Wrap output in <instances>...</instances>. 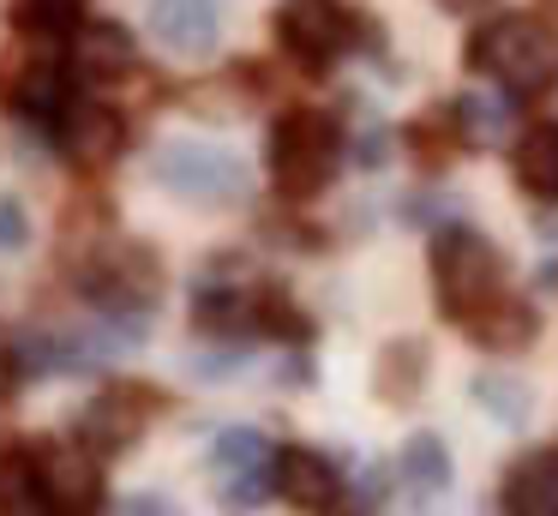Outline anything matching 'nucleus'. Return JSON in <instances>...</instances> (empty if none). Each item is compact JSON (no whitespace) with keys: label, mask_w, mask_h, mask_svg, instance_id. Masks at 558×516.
<instances>
[{"label":"nucleus","mask_w":558,"mask_h":516,"mask_svg":"<svg viewBox=\"0 0 558 516\" xmlns=\"http://www.w3.org/2000/svg\"><path fill=\"white\" fill-rule=\"evenodd\" d=\"M342 151H349V139H342V120L330 108H306V103L282 108L270 120V144H265V168H270L277 199H289V204L318 199L337 180Z\"/></svg>","instance_id":"1"},{"label":"nucleus","mask_w":558,"mask_h":516,"mask_svg":"<svg viewBox=\"0 0 558 516\" xmlns=\"http://www.w3.org/2000/svg\"><path fill=\"white\" fill-rule=\"evenodd\" d=\"M462 60L474 72H486L498 91L541 96L558 84V31L546 19H529V12H505V19H486L469 36Z\"/></svg>","instance_id":"2"},{"label":"nucleus","mask_w":558,"mask_h":516,"mask_svg":"<svg viewBox=\"0 0 558 516\" xmlns=\"http://www.w3.org/2000/svg\"><path fill=\"white\" fill-rule=\"evenodd\" d=\"M433 288H438V319L462 324L481 307L505 295V252L469 223H450L433 235Z\"/></svg>","instance_id":"3"},{"label":"nucleus","mask_w":558,"mask_h":516,"mask_svg":"<svg viewBox=\"0 0 558 516\" xmlns=\"http://www.w3.org/2000/svg\"><path fill=\"white\" fill-rule=\"evenodd\" d=\"M73 288L90 300V312H133V319H150L162 295V259L145 247V240H97L90 252H78L73 264Z\"/></svg>","instance_id":"4"},{"label":"nucleus","mask_w":558,"mask_h":516,"mask_svg":"<svg viewBox=\"0 0 558 516\" xmlns=\"http://www.w3.org/2000/svg\"><path fill=\"white\" fill-rule=\"evenodd\" d=\"M150 175H157V187H169L186 204H241L253 192L246 156L222 151L210 139H169L157 151V163H150Z\"/></svg>","instance_id":"5"},{"label":"nucleus","mask_w":558,"mask_h":516,"mask_svg":"<svg viewBox=\"0 0 558 516\" xmlns=\"http://www.w3.org/2000/svg\"><path fill=\"white\" fill-rule=\"evenodd\" d=\"M366 19L342 0H282L277 7V48L306 72H330L349 48H361Z\"/></svg>","instance_id":"6"},{"label":"nucleus","mask_w":558,"mask_h":516,"mask_svg":"<svg viewBox=\"0 0 558 516\" xmlns=\"http://www.w3.org/2000/svg\"><path fill=\"white\" fill-rule=\"evenodd\" d=\"M162 408H169V396H162L157 384L114 379L109 391H97L85 403V415H78V444H85V451H97L102 463H109V456H126L150 432V420H157Z\"/></svg>","instance_id":"7"},{"label":"nucleus","mask_w":558,"mask_h":516,"mask_svg":"<svg viewBox=\"0 0 558 516\" xmlns=\"http://www.w3.org/2000/svg\"><path fill=\"white\" fill-rule=\"evenodd\" d=\"M0 516H66L54 487L49 439H7L0 444Z\"/></svg>","instance_id":"8"},{"label":"nucleus","mask_w":558,"mask_h":516,"mask_svg":"<svg viewBox=\"0 0 558 516\" xmlns=\"http://www.w3.org/2000/svg\"><path fill=\"white\" fill-rule=\"evenodd\" d=\"M54 144H61V156L78 168H109V163H121V151L133 144V120H126L121 108L97 103V96H78V103L66 108V120L54 127Z\"/></svg>","instance_id":"9"},{"label":"nucleus","mask_w":558,"mask_h":516,"mask_svg":"<svg viewBox=\"0 0 558 516\" xmlns=\"http://www.w3.org/2000/svg\"><path fill=\"white\" fill-rule=\"evenodd\" d=\"M349 492V475L313 444H282L277 451V499L306 516H330Z\"/></svg>","instance_id":"10"},{"label":"nucleus","mask_w":558,"mask_h":516,"mask_svg":"<svg viewBox=\"0 0 558 516\" xmlns=\"http://www.w3.org/2000/svg\"><path fill=\"white\" fill-rule=\"evenodd\" d=\"M78 67L73 60H37V67L19 72V91H13V115L25 127H37L43 139H54V127L66 120V108L78 103Z\"/></svg>","instance_id":"11"},{"label":"nucleus","mask_w":558,"mask_h":516,"mask_svg":"<svg viewBox=\"0 0 558 516\" xmlns=\"http://www.w3.org/2000/svg\"><path fill=\"white\" fill-rule=\"evenodd\" d=\"M73 67L78 79L109 84V79H133L138 72V36L121 19H85V31L73 36Z\"/></svg>","instance_id":"12"},{"label":"nucleus","mask_w":558,"mask_h":516,"mask_svg":"<svg viewBox=\"0 0 558 516\" xmlns=\"http://www.w3.org/2000/svg\"><path fill=\"white\" fill-rule=\"evenodd\" d=\"M498 516H558V451H529L505 468Z\"/></svg>","instance_id":"13"},{"label":"nucleus","mask_w":558,"mask_h":516,"mask_svg":"<svg viewBox=\"0 0 558 516\" xmlns=\"http://www.w3.org/2000/svg\"><path fill=\"white\" fill-rule=\"evenodd\" d=\"M150 31H157L162 48L198 60V55L217 48L222 12H217V0H150Z\"/></svg>","instance_id":"14"},{"label":"nucleus","mask_w":558,"mask_h":516,"mask_svg":"<svg viewBox=\"0 0 558 516\" xmlns=\"http://www.w3.org/2000/svg\"><path fill=\"white\" fill-rule=\"evenodd\" d=\"M534 331H541V319H534V307L517 295H498L493 307H481L462 324V336H469L474 348H486V355H522V348L534 343Z\"/></svg>","instance_id":"15"},{"label":"nucleus","mask_w":558,"mask_h":516,"mask_svg":"<svg viewBox=\"0 0 558 516\" xmlns=\"http://www.w3.org/2000/svg\"><path fill=\"white\" fill-rule=\"evenodd\" d=\"M253 336L258 343H282V348H306L313 343V312L282 283H253Z\"/></svg>","instance_id":"16"},{"label":"nucleus","mask_w":558,"mask_h":516,"mask_svg":"<svg viewBox=\"0 0 558 516\" xmlns=\"http://www.w3.org/2000/svg\"><path fill=\"white\" fill-rule=\"evenodd\" d=\"M397 475H402V487H409V499H438V492H450V480H457L450 444L438 439V432H414V439H402Z\"/></svg>","instance_id":"17"},{"label":"nucleus","mask_w":558,"mask_h":516,"mask_svg":"<svg viewBox=\"0 0 558 516\" xmlns=\"http://www.w3.org/2000/svg\"><path fill=\"white\" fill-rule=\"evenodd\" d=\"M474 408H481L486 420H498L505 432H522L534 420V391H529V379H517V372H474Z\"/></svg>","instance_id":"18"},{"label":"nucleus","mask_w":558,"mask_h":516,"mask_svg":"<svg viewBox=\"0 0 558 516\" xmlns=\"http://www.w3.org/2000/svg\"><path fill=\"white\" fill-rule=\"evenodd\" d=\"M402 144L414 151V163L421 168H445L450 156L462 151V120H457V103H433L426 115H414L409 127H402Z\"/></svg>","instance_id":"19"},{"label":"nucleus","mask_w":558,"mask_h":516,"mask_svg":"<svg viewBox=\"0 0 558 516\" xmlns=\"http://www.w3.org/2000/svg\"><path fill=\"white\" fill-rule=\"evenodd\" d=\"M7 19H13V31L25 43H43V48H61L85 31V7L78 0H13Z\"/></svg>","instance_id":"20"},{"label":"nucleus","mask_w":558,"mask_h":516,"mask_svg":"<svg viewBox=\"0 0 558 516\" xmlns=\"http://www.w3.org/2000/svg\"><path fill=\"white\" fill-rule=\"evenodd\" d=\"M426 367H433L426 343L402 336V343H390L385 355H378V367H373V391L385 396V403H414V396H421V384H426Z\"/></svg>","instance_id":"21"},{"label":"nucleus","mask_w":558,"mask_h":516,"mask_svg":"<svg viewBox=\"0 0 558 516\" xmlns=\"http://www.w3.org/2000/svg\"><path fill=\"white\" fill-rule=\"evenodd\" d=\"M510 168H517V187H522V192H534V199L553 204V199H558V127L522 132Z\"/></svg>","instance_id":"22"},{"label":"nucleus","mask_w":558,"mask_h":516,"mask_svg":"<svg viewBox=\"0 0 558 516\" xmlns=\"http://www.w3.org/2000/svg\"><path fill=\"white\" fill-rule=\"evenodd\" d=\"M510 91L498 96V91H469V96H457V120H462V139L469 144H498L510 132Z\"/></svg>","instance_id":"23"},{"label":"nucleus","mask_w":558,"mask_h":516,"mask_svg":"<svg viewBox=\"0 0 558 516\" xmlns=\"http://www.w3.org/2000/svg\"><path fill=\"white\" fill-rule=\"evenodd\" d=\"M277 451L282 444H270L258 427H222L217 444H210V463H217L222 475H241V468H270Z\"/></svg>","instance_id":"24"},{"label":"nucleus","mask_w":558,"mask_h":516,"mask_svg":"<svg viewBox=\"0 0 558 516\" xmlns=\"http://www.w3.org/2000/svg\"><path fill=\"white\" fill-rule=\"evenodd\" d=\"M270 499H277V463H270V468H241V475H222V492H217V504L229 516L265 511Z\"/></svg>","instance_id":"25"},{"label":"nucleus","mask_w":558,"mask_h":516,"mask_svg":"<svg viewBox=\"0 0 558 516\" xmlns=\"http://www.w3.org/2000/svg\"><path fill=\"white\" fill-rule=\"evenodd\" d=\"M349 156H354V168H366V175H378V168L390 163V127L366 103H361V127L349 132Z\"/></svg>","instance_id":"26"},{"label":"nucleus","mask_w":558,"mask_h":516,"mask_svg":"<svg viewBox=\"0 0 558 516\" xmlns=\"http://www.w3.org/2000/svg\"><path fill=\"white\" fill-rule=\"evenodd\" d=\"M402 223L438 235V228L462 223V199L457 192H414V199H402Z\"/></svg>","instance_id":"27"},{"label":"nucleus","mask_w":558,"mask_h":516,"mask_svg":"<svg viewBox=\"0 0 558 516\" xmlns=\"http://www.w3.org/2000/svg\"><path fill=\"white\" fill-rule=\"evenodd\" d=\"M25 240H31V216H25V204L0 192V252H19Z\"/></svg>","instance_id":"28"},{"label":"nucleus","mask_w":558,"mask_h":516,"mask_svg":"<svg viewBox=\"0 0 558 516\" xmlns=\"http://www.w3.org/2000/svg\"><path fill=\"white\" fill-rule=\"evenodd\" d=\"M114 516H186V511L174 499H162V492H133V499H121Z\"/></svg>","instance_id":"29"},{"label":"nucleus","mask_w":558,"mask_h":516,"mask_svg":"<svg viewBox=\"0 0 558 516\" xmlns=\"http://www.w3.org/2000/svg\"><path fill=\"white\" fill-rule=\"evenodd\" d=\"M282 384H313L318 379V367H313V355H306V348H282Z\"/></svg>","instance_id":"30"},{"label":"nucleus","mask_w":558,"mask_h":516,"mask_svg":"<svg viewBox=\"0 0 558 516\" xmlns=\"http://www.w3.org/2000/svg\"><path fill=\"white\" fill-rule=\"evenodd\" d=\"M19 379H25V360H19V343H0V403L19 391Z\"/></svg>","instance_id":"31"},{"label":"nucleus","mask_w":558,"mask_h":516,"mask_svg":"<svg viewBox=\"0 0 558 516\" xmlns=\"http://www.w3.org/2000/svg\"><path fill=\"white\" fill-rule=\"evenodd\" d=\"M385 468H366V475L361 480H354V504H366V511H373V504H385L390 499V492H385Z\"/></svg>","instance_id":"32"},{"label":"nucleus","mask_w":558,"mask_h":516,"mask_svg":"<svg viewBox=\"0 0 558 516\" xmlns=\"http://www.w3.org/2000/svg\"><path fill=\"white\" fill-rule=\"evenodd\" d=\"M534 295H558V252L541 259V271H534Z\"/></svg>","instance_id":"33"},{"label":"nucleus","mask_w":558,"mask_h":516,"mask_svg":"<svg viewBox=\"0 0 558 516\" xmlns=\"http://www.w3.org/2000/svg\"><path fill=\"white\" fill-rule=\"evenodd\" d=\"M445 7H450V12H481L486 0H445Z\"/></svg>","instance_id":"34"},{"label":"nucleus","mask_w":558,"mask_h":516,"mask_svg":"<svg viewBox=\"0 0 558 516\" xmlns=\"http://www.w3.org/2000/svg\"><path fill=\"white\" fill-rule=\"evenodd\" d=\"M546 7H553V12H558V0H546Z\"/></svg>","instance_id":"35"}]
</instances>
